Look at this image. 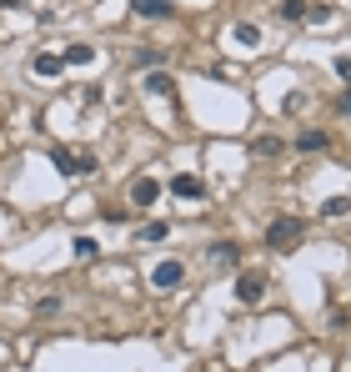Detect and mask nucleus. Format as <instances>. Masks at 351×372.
Segmentation results:
<instances>
[{
	"label": "nucleus",
	"instance_id": "f3484780",
	"mask_svg": "<svg viewBox=\"0 0 351 372\" xmlns=\"http://www.w3.org/2000/svg\"><path fill=\"white\" fill-rule=\"evenodd\" d=\"M326 146V131H301V141H297V151H321Z\"/></svg>",
	"mask_w": 351,
	"mask_h": 372
},
{
	"label": "nucleus",
	"instance_id": "20e7f679",
	"mask_svg": "<svg viewBox=\"0 0 351 372\" xmlns=\"http://www.w3.org/2000/svg\"><path fill=\"white\" fill-rule=\"evenodd\" d=\"M281 16L286 21H326V6H306V0H281Z\"/></svg>",
	"mask_w": 351,
	"mask_h": 372
},
{
	"label": "nucleus",
	"instance_id": "f03ea898",
	"mask_svg": "<svg viewBox=\"0 0 351 372\" xmlns=\"http://www.w3.org/2000/svg\"><path fill=\"white\" fill-rule=\"evenodd\" d=\"M50 167L55 171H66V176H86V171H96L100 162L86 151V156H76V151H50Z\"/></svg>",
	"mask_w": 351,
	"mask_h": 372
},
{
	"label": "nucleus",
	"instance_id": "9b49d317",
	"mask_svg": "<svg viewBox=\"0 0 351 372\" xmlns=\"http://www.w3.org/2000/svg\"><path fill=\"white\" fill-rule=\"evenodd\" d=\"M351 211V196H326L321 201V217H346Z\"/></svg>",
	"mask_w": 351,
	"mask_h": 372
},
{
	"label": "nucleus",
	"instance_id": "1a4fd4ad",
	"mask_svg": "<svg viewBox=\"0 0 351 372\" xmlns=\"http://www.w3.org/2000/svg\"><path fill=\"white\" fill-rule=\"evenodd\" d=\"M61 71H66V61H61V56H50V50H45V56H35V76L55 81V76H61Z\"/></svg>",
	"mask_w": 351,
	"mask_h": 372
},
{
	"label": "nucleus",
	"instance_id": "6ab92c4d",
	"mask_svg": "<svg viewBox=\"0 0 351 372\" xmlns=\"http://www.w3.org/2000/svg\"><path fill=\"white\" fill-rule=\"evenodd\" d=\"M336 76H341V81L351 86V56H336Z\"/></svg>",
	"mask_w": 351,
	"mask_h": 372
},
{
	"label": "nucleus",
	"instance_id": "dca6fc26",
	"mask_svg": "<svg viewBox=\"0 0 351 372\" xmlns=\"http://www.w3.org/2000/svg\"><path fill=\"white\" fill-rule=\"evenodd\" d=\"M146 91H151V96H171L176 86H171V76H161V71H156V76H146Z\"/></svg>",
	"mask_w": 351,
	"mask_h": 372
},
{
	"label": "nucleus",
	"instance_id": "0eeeda50",
	"mask_svg": "<svg viewBox=\"0 0 351 372\" xmlns=\"http://www.w3.org/2000/svg\"><path fill=\"white\" fill-rule=\"evenodd\" d=\"M156 196H161V181H151V176H141V181L131 186V201H136V206H151Z\"/></svg>",
	"mask_w": 351,
	"mask_h": 372
},
{
	"label": "nucleus",
	"instance_id": "39448f33",
	"mask_svg": "<svg viewBox=\"0 0 351 372\" xmlns=\"http://www.w3.org/2000/svg\"><path fill=\"white\" fill-rule=\"evenodd\" d=\"M151 282H156L161 292H176V287L186 282V267H181V261H161V267L151 272Z\"/></svg>",
	"mask_w": 351,
	"mask_h": 372
},
{
	"label": "nucleus",
	"instance_id": "4468645a",
	"mask_svg": "<svg viewBox=\"0 0 351 372\" xmlns=\"http://www.w3.org/2000/svg\"><path fill=\"white\" fill-rule=\"evenodd\" d=\"M236 257H241V252H236V242H216V247H211V261H226V267H231Z\"/></svg>",
	"mask_w": 351,
	"mask_h": 372
},
{
	"label": "nucleus",
	"instance_id": "9d476101",
	"mask_svg": "<svg viewBox=\"0 0 351 372\" xmlns=\"http://www.w3.org/2000/svg\"><path fill=\"white\" fill-rule=\"evenodd\" d=\"M91 56H96V50H91V45L81 40V45H66V56H61V61H66V66H86Z\"/></svg>",
	"mask_w": 351,
	"mask_h": 372
},
{
	"label": "nucleus",
	"instance_id": "423d86ee",
	"mask_svg": "<svg viewBox=\"0 0 351 372\" xmlns=\"http://www.w3.org/2000/svg\"><path fill=\"white\" fill-rule=\"evenodd\" d=\"M171 191L181 196V201H206V196H211V191H206V181H201V176H186V171L171 181Z\"/></svg>",
	"mask_w": 351,
	"mask_h": 372
},
{
	"label": "nucleus",
	"instance_id": "a211bd4d",
	"mask_svg": "<svg viewBox=\"0 0 351 372\" xmlns=\"http://www.w3.org/2000/svg\"><path fill=\"white\" fill-rule=\"evenodd\" d=\"M55 312H61V302H55V297H45V302L35 307V317H55Z\"/></svg>",
	"mask_w": 351,
	"mask_h": 372
},
{
	"label": "nucleus",
	"instance_id": "6e6552de",
	"mask_svg": "<svg viewBox=\"0 0 351 372\" xmlns=\"http://www.w3.org/2000/svg\"><path fill=\"white\" fill-rule=\"evenodd\" d=\"M131 6H136L141 16H156V21H166V16H176V6H171V0H131Z\"/></svg>",
	"mask_w": 351,
	"mask_h": 372
},
{
	"label": "nucleus",
	"instance_id": "f8f14e48",
	"mask_svg": "<svg viewBox=\"0 0 351 372\" xmlns=\"http://www.w3.org/2000/svg\"><path fill=\"white\" fill-rule=\"evenodd\" d=\"M251 151H256V156H281V136H256Z\"/></svg>",
	"mask_w": 351,
	"mask_h": 372
},
{
	"label": "nucleus",
	"instance_id": "f257e3e1",
	"mask_svg": "<svg viewBox=\"0 0 351 372\" xmlns=\"http://www.w3.org/2000/svg\"><path fill=\"white\" fill-rule=\"evenodd\" d=\"M301 232H306V227H301L297 217H276V222L266 227V247H271V252H291V247L301 242Z\"/></svg>",
	"mask_w": 351,
	"mask_h": 372
},
{
	"label": "nucleus",
	"instance_id": "aec40b11",
	"mask_svg": "<svg viewBox=\"0 0 351 372\" xmlns=\"http://www.w3.org/2000/svg\"><path fill=\"white\" fill-rule=\"evenodd\" d=\"M341 111H351V91H346V96H341Z\"/></svg>",
	"mask_w": 351,
	"mask_h": 372
},
{
	"label": "nucleus",
	"instance_id": "ddd939ff",
	"mask_svg": "<svg viewBox=\"0 0 351 372\" xmlns=\"http://www.w3.org/2000/svg\"><path fill=\"white\" fill-rule=\"evenodd\" d=\"M136 237L156 247V242H166V237H171V227H166V222H146V232H136Z\"/></svg>",
	"mask_w": 351,
	"mask_h": 372
},
{
	"label": "nucleus",
	"instance_id": "2eb2a0df",
	"mask_svg": "<svg viewBox=\"0 0 351 372\" xmlns=\"http://www.w3.org/2000/svg\"><path fill=\"white\" fill-rule=\"evenodd\" d=\"M236 40H241V45H261V26L241 21V26H236Z\"/></svg>",
	"mask_w": 351,
	"mask_h": 372
},
{
	"label": "nucleus",
	"instance_id": "7ed1b4c3",
	"mask_svg": "<svg viewBox=\"0 0 351 372\" xmlns=\"http://www.w3.org/2000/svg\"><path fill=\"white\" fill-rule=\"evenodd\" d=\"M261 297H266V277H261V272H241V277H236V302L251 307V302H261Z\"/></svg>",
	"mask_w": 351,
	"mask_h": 372
}]
</instances>
